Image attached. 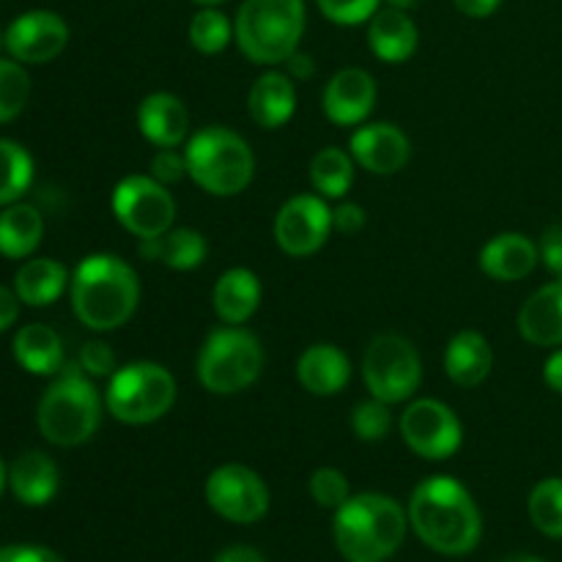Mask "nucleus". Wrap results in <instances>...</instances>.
<instances>
[{
	"label": "nucleus",
	"mask_w": 562,
	"mask_h": 562,
	"mask_svg": "<svg viewBox=\"0 0 562 562\" xmlns=\"http://www.w3.org/2000/svg\"><path fill=\"white\" fill-rule=\"evenodd\" d=\"M409 514L384 494H357L335 514V543L349 562H384L406 538Z\"/></svg>",
	"instance_id": "obj_3"
},
{
	"label": "nucleus",
	"mask_w": 562,
	"mask_h": 562,
	"mask_svg": "<svg viewBox=\"0 0 562 562\" xmlns=\"http://www.w3.org/2000/svg\"><path fill=\"white\" fill-rule=\"evenodd\" d=\"M366 228V209L360 203H340L333 212V231L344 236H355Z\"/></svg>",
	"instance_id": "obj_41"
},
{
	"label": "nucleus",
	"mask_w": 562,
	"mask_h": 562,
	"mask_svg": "<svg viewBox=\"0 0 562 562\" xmlns=\"http://www.w3.org/2000/svg\"><path fill=\"white\" fill-rule=\"evenodd\" d=\"M538 245L525 234H499L481 250V269L499 283L525 280L538 267Z\"/></svg>",
	"instance_id": "obj_20"
},
{
	"label": "nucleus",
	"mask_w": 562,
	"mask_h": 562,
	"mask_svg": "<svg viewBox=\"0 0 562 562\" xmlns=\"http://www.w3.org/2000/svg\"><path fill=\"white\" fill-rule=\"evenodd\" d=\"M543 382H547L554 393L562 395V349L554 351L547 360V366H543Z\"/></svg>",
	"instance_id": "obj_46"
},
{
	"label": "nucleus",
	"mask_w": 562,
	"mask_h": 562,
	"mask_svg": "<svg viewBox=\"0 0 562 562\" xmlns=\"http://www.w3.org/2000/svg\"><path fill=\"white\" fill-rule=\"evenodd\" d=\"M77 366L93 379H102V376H113L115 373V355L108 344L102 340H88L82 344L80 357H77Z\"/></svg>",
	"instance_id": "obj_38"
},
{
	"label": "nucleus",
	"mask_w": 562,
	"mask_h": 562,
	"mask_svg": "<svg viewBox=\"0 0 562 562\" xmlns=\"http://www.w3.org/2000/svg\"><path fill=\"white\" fill-rule=\"evenodd\" d=\"M206 503L234 525H252L269 510V488L258 472L245 464H223L209 475Z\"/></svg>",
	"instance_id": "obj_11"
},
{
	"label": "nucleus",
	"mask_w": 562,
	"mask_h": 562,
	"mask_svg": "<svg viewBox=\"0 0 562 562\" xmlns=\"http://www.w3.org/2000/svg\"><path fill=\"white\" fill-rule=\"evenodd\" d=\"M409 525L428 549L448 558L470 554L483 532L475 499L459 481L448 475L426 477L412 492Z\"/></svg>",
	"instance_id": "obj_1"
},
{
	"label": "nucleus",
	"mask_w": 562,
	"mask_h": 562,
	"mask_svg": "<svg viewBox=\"0 0 562 562\" xmlns=\"http://www.w3.org/2000/svg\"><path fill=\"white\" fill-rule=\"evenodd\" d=\"M401 437L428 461H445L461 448L464 428L456 412L437 398H420L401 415Z\"/></svg>",
	"instance_id": "obj_12"
},
{
	"label": "nucleus",
	"mask_w": 562,
	"mask_h": 562,
	"mask_svg": "<svg viewBox=\"0 0 562 562\" xmlns=\"http://www.w3.org/2000/svg\"><path fill=\"white\" fill-rule=\"evenodd\" d=\"M44 236V220L31 203H11L0 212V252L5 258H25Z\"/></svg>",
	"instance_id": "obj_29"
},
{
	"label": "nucleus",
	"mask_w": 562,
	"mask_h": 562,
	"mask_svg": "<svg viewBox=\"0 0 562 562\" xmlns=\"http://www.w3.org/2000/svg\"><path fill=\"white\" fill-rule=\"evenodd\" d=\"M311 181L327 201L344 198L355 181V157L338 146H327L311 159Z\"/></svg>",
	"instance_id": "obj_30"
},
{
	"label": "nucleus",
	"mask_w": 562,
	"mask_h": 562,
	"mask_svg": "<svg viewBox=\"0 0 562 562\" xmlns=\"http://www.w3.org/2000/svg\"><path fill=\"white\" fill-rule=\"evenodd\" d=\"M33 181V159L20 143L0 137V206H11Z\"/></svg>",
	"instance_id": "obj_31"
},
{
	"label": "nucleus",
	"mask_w": 562,
	"mask_h": 562,
	"mask_svg": "<svg viewBox=\"0 0 562 562\" xmlns=\"http://www.w3.org/2000/svg\"><path fill=\"white\" fill-rule=\"evenodd\" d=\"M311 494L322 508H329V510H338L340 505L351 497L349 481H346L344 472L335 470V467H322V470L313 472Z\"/></svg>",
	"instance_id": "obj_36"
},
{
	"label": "nucleus",
	"mask_w": 562,
	"mask_h": 562,
	"mask_svg": "<svg viewBox=\"0 0 562 562\" xmlns=\"http://www.w3.org/2000/svg\"><path fill=\"white\" fill-rule=\"evenodd\" d=\"M423 379V362L404 335L384 333L368 344L362 355V382L373 398L401 404L415 395Z\"/></svg>",
	"instance_id": "obj_9"
},
{
	"label": "nucleus",
	"mask_w": 562,
	"mask_h": 562,
	"mask_svg": "<svg viewBox=\"0 0 562 562\" xmlns=\"http://www.w3.org/2000/svg\"><path fill=\"white\" fill-rule=\"evenodd\" d=\"M16 316H20V296L16 291L0 285V333H5L16 322Z\"/></svg>",
	"instance_id": "obj_43"
},
{
	"label": "nucleus",
	"mask_w": 562,
	"mask_h": 562,
	"mask_svg": "<svg viewBox=\"0 0 562 562\" xmlns=\"http://www.w3.org/2000/svg\"><path fill=\"white\" fill-rule=\"evenodd\" d=\"M530 519L547 538H562V477H547L530 494Z\"/></svg>",
	"instance_id": "obj_33"
},
{
	"label": "nucleus",
	"mask_w": 562,
	"mask_h": 562,
	"mask_svg": "<svg viewBox=\"0 0 562 562\" xmlns=\"http://www.w3.org/2000/svg\"><path fill=\"white\" fill-rule=\"evenodd\" d=\"M66 283H69V272L64 263L53 261V258H31L16 272L14 291L25 305L47 307L64 294Z\"/></svg>",
	"instance_id": "obj_28"
},
{
	"label": "nucleus",
	"mask_w": 562,
	"mask_h": 562,
	"mask_svg": "<svg viewBox=\"0 0 562 562\" xmlns=\"http://www.w3.org/2000/svg\"><path fill=\"white\" fill-rule=\"evenodd\" d=\"M409 137L395 124H366L351 135L349 154L360 168L376 176H393L409 162Z\"/></svg>",
	"instance_id": "obj_15"
},
{
	"label": "nucleus",
	"mask_w": 562,
	"mask_h": 562,
	"mask_svg": "<svg viewBox=\"0 0 562 562\" xmlns=\"http://www.w3.org/2000/svg\"><path fill=\"white\" fill-rule=\"evenodd\" d=\"M324 113L338 126H357L371 115L376 104V80L366 69H340L324 88Z\"/></svg>",
	"instance_id": "obj_16"
},
{
	"label": "nucleus",
	"mask_w": 562,
	"mask_h": 562,
	"mask_svg": "<svg viewBox=\"0 0 562 562\" xmlns=\"http://www.w3.org/2000/svg\"><path fill=\"white\" fill-rule=\"evenodd\" d=\"M69 44V25L55 11H27L5 31V49L20 64H49Z\"/></svg>",
	"instance_id": "obj_14"
},
{
	"label": "nucleus",
	"mask_w": 562,
	"mask_h": 562,
	"mask_svg": "<svg viewBox=\"0 0 562 562\" xmlns=\"http://www.w3.org/2000/svg\"><path fill=\"white\" fill-rule=\"evenodd\" d=\"M187 176L203 192L217 198L239 195L256 173L252 148L228 126H206L187 140Z\"/></svg>",
	"instance_id": "obj_6"
},
{
	"label": "nucleus",
	"mask_w": 562,
	"mask_h": 562,
	"mask_svg": "<svg viewBox=\"0 0 562 562\" xmlns=\"http://www.w3.org/2000/svg\"><path fill=\"white\" fill-rule=\"evenodd\" d=\"M140 283L124 258L97 252L77 263L71 278V307L75 316L97 333L124 327L137 311Z\"/></svg>",
	"instance_id": "obj_2"
},
{
	"label": "nucleus",
	"mask_w": 562,
	"mask_h": 562,
	"mask_svg": "<svg viewBox=\"0 0 562 562\" xmlns=\"http://www.w3.org/2000/svg\"><path fill=\"white\" fill-rule=\"evenodd\" d=\"M113 214L137 239H157L173 228L176 201L151 176H126L113 190Z\"/></svg>",
	"instance_id": "obj_10"
},
{
	"label": "nucleus",
	"mask_w": 562,
	"mask_h": 562,
	"mask_svg": "<svg viewBox=\"0 0 562 562\" xmlns=\"http://www.w3.org/2000/svg\"><path fill=\"white\" fill-rule=\"evenodd\" d=\"M176 404V379L159 362H132L119 368L108 384V412L126 426H148Z\"/></svg>",
	"instance_id": "obj_8"
},
{
	"label": "nucleus",
	"mask_w": 562,
	"mask_h": 562,
	"mask_svg": "<svg viewBox=\"0 0 562 562\" xmlns=\"http://www.w3.org/2000/svg\"><path fill=\"white\" fill-rule=\"evenodd\" d=\"M499 3H503V0H453L456 9H459L461 14L472 16V20H483V16H492L494 11L499 9Z\"/></svg>",
	"instance_id": "obj_45"
},
{
	"label": "nucleus",
	"mask_w": 562,
	"mask_h": 562,
	"mask_svg": "<svg viewBox=\"0 0 562 562\" xmlns=\"http://www.w3.org/2000/svg\"><path fill=\"white\" fill-rule=\"evenodd\" d=\"M390 426H393L390 404L373 398V395L368 401H360L351 412V428L362 442H379V439L387 437Z\"/></svg>",
	"instance_id": "obj_35"
},
{
	"label": "nucleus",
	"mask_w": 562,
	"mask_h": 562,
	"mask_svg": "<svg viewBox=\"0 0 562 562\" xmlns=\"http://www.w3.org/2000/svg\"><path fill=\"white\" fill-rule=\"evenodd\" d=\"M31 99V77L20 60H0V124L14 121Z\"/></svg>",
	"instance_id": "obj_34"
},
{
	"label": "nucleus",
	"mask_w": 562,
	"mask_h": 562,
	"mask_svg": "<svg viewBox=\"0 0 562 562\" xmlns=\"http://www.w3.org/2000/svg\"><path fill=\"white\" fill-rule=\"evenodd\" d=\"M494 366V351L488 340L475 329H464V333L453 335L445 349V371H448L450 382L459 387H477L486 382Z\"/></svg>",
	"instance_id": "obj_23"
},
{
	"label": "nucleus",
	"mask_w": 562,
	"mask_h": 562,
	"mask_svg": "<svg viewBox=\"0 0 562 562\" xmlns=\"http://www.w3.org/2000/svg\"><path fill=\"white\" fill-rule=\"evenodd\" d=\"M140 135L157 148H179L190 135V113L184 102L168 91L148 93L137 108Z\"/></svg>",
	"instance_id": "obj_17"
},
{
	"label": "nucleus",
	"mask_w": 562,
	"mask_h": 562,
	"mask_svg": "<svg viewBox=\"0 0 562 562\" xmlns=\"http://www.w3.org/2000/svg\"><path fill=\"white\" fill-rule=\"evenodd\" d=\"M368 22H371L368 25V47L373 49L379 60H384V64H404V60L415 55L420 33H417L415 20L406 11L384 5Z\"/></svg>",
	"instance_id": "obj_19"
},
{
	"label": "nucleus",
	"mask_w": 562,
	"mask_h": 562,
	"mask_svg": "<svg viewBox=\"0 0 562 562\" xmlns=\"http://www.w3.org/2000/svg\"><path fill=\"white\" fill-rule=\"evenodd\" d=\"M333 234V209L322 195H294L274 217V241L291 258H307Z\"/></svg>",
	"instance_id": "obj_13"
},
{
	"label": "nucleus",
	"mask_w": 562,
	"mask_h": 562,
	"mask_svg": "<svg viewBox=\"0 0 562 562\" xmlns=\"http://www.w3.org/2000/svg\"><path fill=\"white\" fill-rule=\"evenodd\" d=\"M538 256H541L543 267L562 280V225L543 231L541 241H538Z\"/></svg>",
	"instance_id": "obj_40"
},
{
	"label": "nucleus",
	"mask_w": 562,
	"mask_h": 562,
	"mask_svg": "<svg viewBox=\"0 0 562 562\" xmlns=\"http://www.w3.org/2000/svg\"><path fill=\"white\" fill-rule=\"evenodd\" d=\"M190 44L203 55H217L234 38V25L217 5H203L190 20Z\"/></svg>",
	"instance_id": "obj_32"
},
{
	"label": "nucleus",
	"mask_w": 562,
	"mask_h": 562,
	"mask_svg": "<svg viewBox=\"0 0 562 562\" xmlns=\"http://www.w3.org/2000/svg\"><path fill=\"white\" fill-rule=\"evenodd\" d=\"M516 324L527 344L541 346V349L562 346V280L541 285L521 305Z\"/></svg>",
	"instance_id": "obj_18"
},
{
	"label": "nucleus",
	"mask_w": 562,
	"mask_h": 562,
	"mask_svg": "<svg viewBox=\"0 0 562 562\" xmlns=\"http://www.w3.org/2000/svg\"><path fill=\"white\" fill-rule=\"evenodd\" d=\"M214 313L231 327H239L261 305V280L245 267H234L217 280L212 291Z\"/></svg>",
	"instance_id": "obj_24"
},
{
	"label": "nucleus",
	"mask_w": 562,
	"mask_h": 562,
	"mask_svg": "<svg viewBox=\"0 0 562 562\" xmlns=\"http://www.w3.org/2000/svg\"><path fill=\"white\" fill-rule=\"evenodd\" d=\"M9 488L22 505H47L58 492V467L49 456L27 450L9 467Z\"/></svg>",
	"instance_id": "obj_25"
},
{
	"label": "nucleus",
	"mask_w": 562,
	"mask_h": 562,
	"mask_svg": "<svg viewBox=\"0 0 562 562\" xmlns=\"http://www.w3.org/2000/svg\"><path fill=\"white\" fill-rule=\"evenodd\" d=\"M252 121L263 130H278L289 124L296 110V86L285 71H263L247 97Z\"/></svg>",
	"instance_id": "obj_22"
},
{
	"label": "nucleus",
	"mask_w": 562,
	"mask_h": 562,
	"mask_svg": "<svg viewBox=\"0 0 562 562\" xmlns=\"http://www.w3.org/2000/svg\"><path fill=\"white\" fill-rule=\"evenodd\" d=\"M214 562H263V558L250 547H228L214 558Z\"/></svg>",
	"instance_id": "obj_47"
},
{
	"label": "nucleus",
	"mask_w": 562,
	"mask_h": 562,
	"mask_svg": "<svg viewBox=\"0 0 562 562\" xmlns=\"http://www.w3.org/2000/svg\"><path fill=\"white\" fill-rule=\"evenodd\" d=\"M140 256L148 261H159L176 272L198 269L209 256V245L203 234L192 228H170L157 239H140Z\"/></svg>",
	"instance_id": "obj_26"
},
{
	"label": "nucleus",
	"mask_w": 562,
	"mask_h": 562,
	"mask_svg": "<svg viewBox=\"0 0 562 562\" xmlns=\"http://www.w3.org/2000/svg\"><path fill=\"white\" fill-rule=\"evenodd\" d=\"M14 360L36 376H53L64 368V344L47 324H25L14 335Z\"/></svg>",
	"instance_id": "obj_27"
},
{
	"label": "nucleus",
	"mask_w": 562,
	"mask_h": 562,
	"mask_svg": "<svg viewBox=\"0 0 562 562\" xmlns=\"http://www.w3.org/2000/svg\"><path fill=\"white\" fill-rule=\"evenodd\" d=\"M503 562H543L541 558H532V554H514V558L503 560Z\"/></svg>",
	"instance_id": "obj_49"
},
{
	"label": "nucleus",
	"mask_w": 562,
	"mask_h": 562,
	"mask_svg": "<svg viewBox=\"0 0 562 562\" xmlns=\"http://www.w3.org/2000/svg\"><path fill=\"white\" fill-rule=\"evenodd\" d=\"M0 562H64V558L44 547H5L0 549Z\"/></svg>",
	"instance_id": "obj_42"
},
{
	"label": "nucleus",
	"mask_w": 562,
	"mask_h": 562,
	"mask_svg": "<svg viewBox=\"0 0 562 562\" xmlns=\"http://www.w3.org/2000/svg\"><path fill=\"white\" fill-rule=\"evenodd\" d=\"M305 0H245L234 22V38L258 66L285 64L305 33Z\"/></svg>",
	"instance_id": "obj_5"
},
{
	"label": "nucleus",
	"mask_w": 562,
	"mask_h": 562,
	"mask_svg": "<svg viewBox=\"0 0 562 562\" xmlns=\"http://www.w3.org/2000/svg\"><path fill=\"white\" fill-rule=\"evenodd\" d=\"M192 3H198V5H220V3H225V0H192Z\"/></svg>",
	"instance_id": "obj_51"
},
{
	"label": "nucleus",
	"mask_w": 562,
	"mask_h": 562,
	"mask_svg": "<svg viewBox=\"0 0 562 562\" xmlns=\"http://www.w3.org/2000/svg\"><path fill=\"white\" fill-rule=\"evenodd\" d=\"M318 11L335 25H362L379 11L382 0H316Z\"/></svg>",
	"instance_id": "obj_37"
},
{
	"label": "nucleus",
	"mask_w": 562,
	"mask_h": 562,
	"mask_svg": "<svg viewBox=\"0 0 562 562\" xmlns=\"http://www.w3.org/2000/svg\"><path fill=\"white\" fill-rule=\"evenodd\" d=\"M198 379L214 395H234L256 384L263 371V349L241 327L214 329L198 351Z\"/></svg>",
	"instance_id": "obj_7"
},
{
	"label": "nucleus",
	"mask_w": 562,
	"mask_h": 562,
	"mask_svg": "<svg viewBox=\"0 0 562 562\" xmlns=\"http://www.w3.org/2000/svg\"><path fill=\"white\" fill-rule=\"evenodd\" d=\"M351 376L349 357L333 344H313L296 360V379L313 395H338Z\"/></svg>",
	"instance_id": "obj_21"
},
{
	"label": "nucleus",
	"mask_w": 562,
	"mask_h": 562,
	"mask_svg": "<svg viewBox=\"0 0 562 562\" xmlns=\"http://www.w3.org/2000/svg\"><path fill=\"white\" fill-rule=\"evenodd\" d=\"M384 5H390V9H401V11H409L412 5L417 3V0H382Z\"/></svg>",
	"instance_id": "obj_48"
},
{
	"label": "nucleus",
	"mask_w": 562,
	"mask_h": 562,
	"mask_svg": "<svg viewBox=\"0 0 562 562\" xmlns=\"http://www.w3.org/2000/svg\"><path fill=\"white\" fill-rule=\"evenodd\" d=\"M187 176V157L176 148H159L151 157V179H157L159 184H176Z\"/></svg>",
	"instance_id": "obj_39"
},
{
	"label": "nucleus",
	"mask_w": 562,
	"mask_h": 562,
	"mask_svg": "<svg viewBox=\"0 0 562 562\" xmlns=\"http://www.w3.org/2000/svg\"><path fill=\"white\" fill-rule=\"evenodd\" d=\"M3 44H5V36H3V33H0V47H3Z\"/></svg>",
	"instance_id": "obj_52"
},
{
	"label": "nucleus",
	"mask_w": 562,
	"mask_h": 562,
	"mask_svg": "<svg viewBox=\"0 0 562 562\" xmlns=\"http://www.w3.org/2000/svg\"><path fill=\"white\" fill-rule=\"evenodd\" d=\"M285 75L291 80H311L316 75V64L307 53H294L289 60H285Z\"/></svg>",
	"instance_id": "obj_44"
},
{
	"label": "nucleus",
	"mask_w": 562,
	"mask_h": 562,
	"mask_svg": "<svg viewBox=\"0 0 562 562\" xmlns=\"http://www.w3.org/2000/svg\"><path fill=\"white\" fill-rule=\"evenodd\" d=\"M5 483H9V470H5V464H3V459H0V494H3V488H5Z\"/></svg>",
	"instance_id": "obj_50"
},
{
	"label": "nucleus",
	"mask_w": 562,
	"mask_h": 562,
	"mask_svg": "<svg viewBox=\"0 0 562 562\" xmlns=\"http://www.w3.org/2000/svg\"><path fill=\"white\" fill-rule=\"evenodd\" d=\"M38 431L58 448H77L97 434L102 398L80 366H64L38 401Z\"/></svg>",
	"instance_id": "obj_4"
}]
</instances>
